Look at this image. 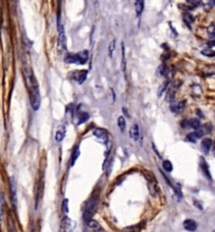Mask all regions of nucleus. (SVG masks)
<instances>
[{
	"mask_svg": "<svg viewBox=\"0 0 215 232\" xmlns=\"http://www.w3.org/2000/svg\"><path fill=\"white\" fill-rule=\"evenodd\" d=\"M88 60V51L87 50L77 53H69L64 58V62L69 64L83 65Z\"/></svg>",
	"mask_w": 215,
	"mask_h": 232,
	"instance_id": "obj_2",
	"label": "nucleus"
},
{
	"mask_svg": "<svg viewBox=\"0 0 215 232\" xmlns=\"http://www.w3.org/2000/svg\"><path fill=\"white\" fill-rule=\"evenodd\" d=\"M162 166L165 169V171H167V172H171L173 170V165L171 164V162L170 161H163V163H162Z\"/></svg>",
	"mask_w": 215,
	"mask_h": 232,
	"instance_id": "obj_23",
	"label": "nucleus"
},
{
	"mask_svg": "<svg viewBox=\"0 0 215 232\" xmlns=\"http://www.w3.org/2000/svg\"><path fill=\"white\" fill-rule=\"evenodd\" d=\"M129 136L134 141H137L140 139V127L137 124H134L129 129Z\"/></svg>",
	"mask_w": 215,
	"mask_h": 232,
	"instance_id": "obj_15",
	"label": "nucleus"
},
{
	"mask_svg": "<svg viewBox=\"0 0 215 232\" xmlns=\"http://www.w3.org/2000/svg\"><path fill=\"white\" fill-rule=\"evenodd\" d=\"M25 78H26L28 86H30V101L34 111H38L40 106V89L38 86L36 79L31 72L25 70Z\"/></svg>",
	"mask_w": 215,
	"mask_h": 232,
	"instance_id": "obj_1",
	"label": "nucleus"
},
{
	"mask_svg": "<svg viewBox=\"0 0 215 232\" xmlns=\"http://www.w3.org/2000/svg\"><path fill=\"white\" fill-rule=\"evenodd\" d=\"M169 83H170V81H169L168 79H166V80H165L164 82L161 84V86H159V88H158V90H157V96L159 97V98L161 97V96L163 95V93L166 91V88H167Z\"/></svg>",
	"mask_w": 215,
	"mask_h": 232,
	"instance_id": "obj_19",
	"label": "nucleus"
},
{
	"mask_svg": "<svg viewBox=\"0 0 215 232\" xmlns=\"http://www.w3.org/2000/svg\"><path fill=\"white\" fill-rule=\"evenodd\" d=\"M180 85L176 82L174 84H172L171 87L168 89L166 96V101L167 102H173L176 97V93L177 91L178 88H179Z\"/></svg>",
	"mask_w": 215,
	"mask_h": 232,
	"instance_id": "obj_5",
	"label": "nucleus"
},
{
	"mask_svg": "<svg viewBox=\"0 0 215 232\" xmlns=\"http://www.w3.org/2000/svg\"><path fill=\"white\" fill-rule=\"evenodd\" d=\"M168 69L166 68V66L165 64H161L159 66V68H157V74L159 76H164L167 74Z\"/></svg>",
	"mask_w": 215,
	"mask_h": 232,
	"instance_id": "obj_22",
	"label": "nucleus"
},
{
	"mask_svg": "<svg viewBox=\"0 0 215 232\" xmlns=\"http://www.w3.org/2000/svg\"><path fill=\"white\" fill-rule=\"evenodd\" d=\"M89 118V115L87 114V112H82L81 113L80 115L78 116V120H79V122H78V125L79 124H82V123H84L87 122V120Z\"/></svg>",
	"mask_w": 215,
	"mask_h": 232,
	"instance_id": "obj_25",
	"label": "nucleus"
},
{
	"mask_svg": "<svg viewBox=\"0 0 215 232\" xmlns=\"http://www.w3.org/2000/svg\"><path fill=\"white\" fill-rule=\"evenodd\" d=\"M213 145V140L211 139H203L201 142V150L204 154H208Z\"/></svg>",
	"mask_w": 215,
	"mask_h": 232,
	"instance_id": "obj_9",
	"label": "nucleus"
},
{
	"mask_svg": "<svg viewBox=\"0 0 215 232\" xmlns=\"http://www.w3.org/2000/svg\"><path fill=\"white\" fill-rule=\"evenodd\" d=\"M183 20H184V21L186 22V23H188V25L191 24V23H192V22L194 21V19L192 18V16H191V15H190V14H184Z\"/></svg>",
	"mask_w": 215,
	"mask_h": 232,
	"instance_id": "obj_32",
	"label": "nucleus"
},
{
	"mask_svg": "<svg viewBox=\"0 0 215 232\" xmlns=\"http://www.w3.org/2000/svg\"><path fill=\"white\" fill-rule=\"evenodd\" d=\"M115 43H116V41L115 40H113L109 43V46H108V55L111 58H113V53H114V49H115Z\"/></svg>",
	"mask_w": 215,
	"mask_h": 232,
	"instance_id": "obj_28",
	"label": "nucleus"
},
{
	"mask_svg": "<svg viewBox=\"0 0 215 232\" xmlns=\"http://www.w3.org/2000/svg\"><path fill=\"white\" fill-rule=\"evenodd\" d=\"M63 211L67 214L69 212V208H68V199H65L63 201Z\"/></svg>",
	"mask_w": 215,
	"mask_h": 232,
	"instance_id": "obj_34",
	"label": "nucleus"
},
{
	"mask_svg": "<svg viewBox=\"0 0 215 232\" xmlns=\"http://www.w3.org/2000/svg\"><path fill=\"white\" fill-rule=\"evenodd\" d=\"M9 232H17L15 226L13 225L12 219L9 218Z\"/></svg>",
	"mask_w": 215,
	"mask_h": 232,
	"instance_id": "obj_33",
	"label": "nucleus"
},
{
	"mask_svg": "<svg viewBox=\"0 0 215 232\" xmlns=\"http://www.w3.org/2000/svg\"><path fill=\"white\" fill-rule=\"evenodd\" d=\"M75 224L74 222L66 216L65 219V228H66V232H73Z\"/></svg>",
	"mask_w": 215,
	"mask_h": 232,
	"instance_id": "obj_18",
	"label": "nucleus"
},
{
	"mask_svg": "<svg viewBox=\"0 0 215 232\" xmlns=\"http://www.w3.org/2000/svg\"><path fill=\"white\" fill-rule=\"evenodd\" d=\"M186 125L188 127H191V128H193L195 130H198L202 126L200 120L198 119V118H195V117L194 118H190L188 121H186Z\"/></svg>",
	"mask_w": 215,
	"mask_h": 232,
	"instance_id": "obj_16",
	"label": "nucleus"
},
{
	"mask_svg": "<svg viewBox=\"0 0 215 232\" xmlns=\"http://www.w3.org/2000/svg\"><path fill=\"white\" fill-rule=\"evenodd\" d=\"M80 155V150H79V147H77L76 150H74L73 153H72V156H71V166L75 164V162L77 160V158L79 157Z\"/></svg>",
	"mask_w": 215,
	"mask_h": 232,
	"instance_id": "obj_26",
	"label": "nucleus"
},
{
	"mask_svg": "<svg viewBox=\"0 0 215 232\" xmlns=\"http://www.w3.org/2000/svg\"><path fill=\"white\" fill-rule=\"evenodd\" d=\"M197 114H198V116H199L200 118L203 117V114H202V112L200 110H197Z\"/></svg>",
	"mask_w": 215,
	"mask_h": 232,
	"instance_id": "obj_38",
	"label": "nucleus"
},
{
	"mask_svg": "<svg viewBox=\"0 0 215 232\" xmlns=\"http://www.w3.org/2000/svg\"><path fill=\"white\" fill-rule=\"evenodd\" d=\"M87 225L88 227L91 228L92 230H93L94 231L96 232H105V230H104L101 225L96 220H93V219H90L89 221L87 222Z\"/></svg>",
	"mask_w": 215,
	"mask_h": 232,
	"instance_id": "obj_14",
	"label": "nucleus"
},
{
	"mask_svg": "<svg viewBox=\"0 0 215 232\" xmlns=\"http://www.w3.org/2000/svg\"><path fill=\"white\" fill-rule=\"evenodd\" d=\"M200 167H201V170L202 171L203 175H204L205 177L207 178L208 180H209V181H212V177L211 174H210V171H209L208 165L203 157H201V159H200Z\"/></svg>",
	"mask_w": 215,
	"mask_h": 232,
	"instance_id": "obj_8",
	"label": "nucleus"
},
{
	"mask_svg": "<svg viewBox=\"0 0 215 232\" xmlns=\"http://www.w3.org/2000/svg\"><path fill=\"white\" fill-rule=\"evenodd\" d=\"M3 207H4V198L3 194H0V219L3 215Z\"/></svg>",
	"mask_w": 215,
	"mask_h": 232,
	"instance_id": "obj_31",
	"label": "nucleus"
},
{
	"mask_svg": "<svg viewBox=\"0 0 215 232\" xmlns=\"http://www.w3.org/2000/svg\"><path fill=\"white\" fill-rule=\"evenodd\" d=\"M201 53L203 56L208 57V58H213L215 57V51L212 50V49H204L201 51Z\"/></svg>",
	"mask_w": 215,
	"mask_h": 232,
	"instance_id": "obj_27",
	"label": "nucleus"
},
{
	"mask_svg": "<svg viewBox=\"0 0 215 232\" xmlns=\"http://www.w3.org/2000/svg\"><path fill=\"white\" fill-rule=\"evenodd\" d=\"M186 106V102L184 101H179L177 103H173L171 105V110L172 112L176 113H181L185 109Z\"/></svg>",
	"mask_w": 215,
	"mask_h": 232,
	"instance_id": "obj_13",
	"label": "nucleus"
},
{
	"mask_svg": "<svg viewBox=\"0 0 215 232\" xmlns=\"http://www.w3.org/2000/svg\"><path fill=\"white\" fill-rule=\"evenodd\" d=\"M121 48H122V68H123L124 73H125V71H126V60H125V51H124V42H122Z\"/></svg>",
	"mask_w": 215,
	"mask_h": 232,
	"instance_id": "obj_24",
	"label": "nucleus"
},
{
	"mask_svg": "<svg viewBox=\"0 0 215 232\" xmlns=\"http://www.w3.org/2000/svg\"><path fill=\"white\" fill-rule=\"evenodd\" d=\"M93 135L102 143L107 144L108 142V133L104 128H96L93 131Z\"/></svg>",
	"mask_w": 215,
	"mask_h": 232,
	"instance_id": "obj_4",
	"label": "nucleus"
},
{
	"mask_svg": "<svg viewBox=\"0 0 215 232\" xmlns=\"http://www.w3.org/2000/svg\"><path fill=\"white\" fill-rule=\"evenodd\" d=\"M144 2L142 0H137L134 2V8H135V12H136V15L137 17H140L143 10H144Z\"/></svg>",
	"mask_w": 215,
	"mask_h": 232,
	"instance_id": "obj_17",
	"label": "nucleus"
},
{
	"mask_svg": "<svg viewBox=\"0 0 215 232\" xmlns=\"http://www.w3.org/2000/svg\"><path fill=\"white\" fill-rule=\"evenodd\" d=\"M187 2H188V3H191V4H194V5H198V4H202L201 1H191V0H188Z\"/></svg>",
	"mask_w": 215,
	"mask_h": 232,
	"instance_id": "obj_36",
	"label": "nucleus"
},
{
	"mask_svg": "<svg viewBox=\"0 0 215 232\" xmlns=\"http://www.w3.org/2000/svg\"><path fill=\"white\" fill-rule=\"evenodd\" d=\"M10 191H11V195H12V203H13V208H16L17 206V187L16 182L13 177H10Z\"/></svg>",
	"mask_w": 215,
	"mask_h": 232,
	"instance_id": "obj_7",
	"label": "nucleus"
},
{
	"mask_svg": "<svg viewBox=\"0 0 215 232\" xmlns=\"http://www.w3.org/2000/svg\"><path fill=\"white\" fill-rule=\"evenodd\" d=\"M207 45H208V48H213V47H215V41H208V43H207Z\"/></svg>",
	"mask_w": 215,
	"mask_h": 232,
	"instance_id": "obj_37",
	"label": "nucleus"
},
{
	"mask_svg": "<svg viewBox=\"0 0 215 232\" xmlns=\"http://www.w3.org/2000/svg\"><path fill=\"white\" fill-rule=\"evenodd\" d=\"M209 3H210V4H213V5H214V4H215V1H210V2H209Z\"/></svg>",
	"mask_w": 215,
	"mask_h": 232,
	"instance_id": "obj_39",
	"label": "nucleus"
},
{
	"mask_svg": "<svg viewBox=\"0 0 215 232\" xmlns=\"http://www.w3.org/2000/svg\"><path fill=\"white\" fill-rule=\"evenodd\" d=\"M148 189L150 191V193H151V196L153 197H156V194H157L158 192V187H157V182H156V180L155 178L151 177L148 176Z\"/></svg>",
	"mask_w": 215,
	"mask_h": 232,
	"instance_id": "obj_6",
	"label": "nucleus"
},
{
	"mask_svg": "<svg viewBox=\"0 0 215 232\" xmlns=\"http://www.w3.org/2000/svg\"><path fill=\"white\" fill-rule=\"evenodd\" d=\"M57 30H58V47L60 49H66V35H65V31H64L63 25L60 22V15L57 16Z\"/></svg>",
	"mask_w": 215,
	"mask_h": 232,
	"instance_id": "obj_3",
	"label": "nucleus"
},
{
	"mask_svg": "<svg viewBox=\"0 0 215 232\" xmlns=\"http://www.w3.org/2000/svg\"><path fill=\"white\" fill-rule=\"evenodd\" d=\"M87 70H79V71L74 73V78L79 85H82L87 79Z\"/></svg>",
	"mask_w": 215,
	"mask_h": 232,
	"instance_id": "obj_12",
	"label": "nucleus"
},
{
	"mask_svg": "<svg viewBox=\"0 0 215 232\" xmlns=\"http://www.w3.org/2000/svg\"><path fill=\"white\" fill-rule=\"evenodd\" d=\"M65 135H66V130L63 129V128H60V129L57 130L56 133V135H55V139L56 142H61L62 140L64 139L65 138Z\"/></svg>",
	"mask_w": 215,
	"mask_h": 232,
	"instance_id": "obj_20",
	"label": "nucleus"
},
{
	"mask_svg": "<svg viewBox=\"0 0 215 232\" xmlns=\"http://www.w3.org/2000/svg\"><path fill=\"white\" fill-rule=\"evenodd\" d=\"M183 227L188 231L194 232L198 229V224H197V222L195 221V220L189 219H186L183 222Z\"/></svg>",
	"mask_w": 215,
	"mask_h": 232,
	"instance_id": "obj_10",
	"label": "nucleus"
},
{
	"mask_svg": "<svg viewBox=\"0 0 215 232\" xmlns=\"http://www.w3.org/2000/svg\"><path fill=\"white\" fill-rule=\"evenodd\" d=\"M207 32L210 37H215V24L210 25L207 29Z\"/></svg>",
	"mask_w": 215,
	"mask_h": 232,
	"instance_id": "obj_29",
	"label": "nucleus"
},
{
	"mask_svg": "<svg viewBox=\"0 0 215 232\" xmlns=\"http://www.w3.org/2000/svg\"><path fill=\"white\" fill-rule=\"evenodd\" d=\"M180 8H181L183 10H192V7H190V6H186V5H180L179 6Z\"/></svg>",
	"mask_w": 215,
	"mask_h": 232,
	"instance_id": "obj_35",
	"label": "nucleus"
},
{
	"mask_svg": "<svg viewBox=\"0 0 215 232\" xmlns=\"http://www.w3.org/2000/svg\"><path fill=\"white\" fill-rule=\"evenodd\" d=\"M118 126L119 127V129L121 130V132L124 133L125 127H126V121H125V118L123 116H120L118 118Z\"/></svg>",
	"mask_w": 215,
	"mask_h": 232,
	"instance_id": "obj_21",
	"label": "nucleus"
},
{
	"mask_svg": "<svg viewBox=\"0 0 215 232\" xmlns=\"http://www.w3.org/2000/svg\"><path fill=\"white\" fill-rule=\"evenodd\" d=\"M187 139H188V141H190V142H192V143H196L197 142V140L199 139L198 137V135L196 134V133H190L188 134V136H187Z\"/></svg>",
	"mask_w": 215,
	"mask_h": 232,
	"instance_id": "obj_30",
	"label": "nucleus"
},
{
	"mask_svg": "<svg viewBox=\"0 0 215 232\" xmlns=\"http://www.w3.org/2000/svg\"><path fill=\"white\" fill-rule=\"evenodd\" d=\"M212 127L210 124H204V125H202L198 130H196V134L198 135V137L200 139L202 137L205 136L206 134L211 133Z\"/></svg>",
	"mask_w": 215,
	"mask_h": 232,
	"instance_id": "obj_11",
	"label": "nucleus"
}]
</instances>
